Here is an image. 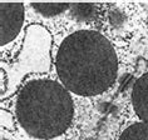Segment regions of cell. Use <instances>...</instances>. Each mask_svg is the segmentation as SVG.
Segmentation results:
<instances>
[{
  "instance_id": "obj_1",
  "label": "cell",
  "mask_w": 148,
  "mask_h": 140,
  "mask_svg": "<svg viewBox=\"0 0 148 140\" xmlns=\"http://www.w3.org/2000/svg\"><path fill=\"white\" fill-rule=\"evenodd\" d=\"M57 75L69 93L94 97L107 91L117 80V51L97 30L80 29L60 41L54 59Z\"/></svg>"
},
{
  "instance_id": "obj_2",
  "label": "cell",
  "mask_w": 148,
  "mask_h": 140,
  "mask_svg": "<svg viewBox=\"0 0 148 140\" xmlns=\"http://www.w3.org/2000/svg\"><path fill=\"white\" fill-rule=\"evenodd\" d=\"M14 114L20 128L35 139H54L68 130L74 116L70 93L60 82L36 76L20 86Z\"/></svg>"
},
{
  "instance_id": "obj_3",
  "label": "cell",
  "mask_w": 148,
  "mask_h": 140,
  "mask_svg": "<svg viewBox=\"0 0 148 140\" xmlns=\"http://www.w3.org/2000/svg\"><path fill=\"white\" fill-rule=\"evenodd\" d=\"M0 24L1 50L10 53L24 29V4L0 3Z\"/></svg>"
},
{
  "instance_id": "obj_4",
  "label": "cell",
  "mask_w": 148,
  "mask_h": 140,
  "mask_svg": "<svg viewBox=\"0 0 148 140\" xmlns=\"http://www.w3.org/2000/svg\"><path fill=\"white\" fill-rule=\"evenodd\" d=\"M131 99L136 115L144 123H148V73L134 82Z\"/></svg>"
},
{
  "instance_id": "obj_5",
  "label": "cell",
  "mask_w": 148,
  "mask_h": 140,
  "mask_svg": "<svg viewBox=\"0 0 148 140\" xmlns=\"http://www.w3.org/2000/svg\"><path fill=\"white\" fill-rule=\"evenodd\" d=\"M118 140H148V123H132L121 133Z\"/></svg>"
},
{
  "instance_id": "obj_6",
  "label": "cell",
  "mask_w": 148,
  "mask_h": 140,
  "mask_svg": "<svg viewBox=\"0 0 148 140\" xmlns=\"http://www.w3.org/2000/svg\"><path fill=\"white\" fill-rule=\"evenodd\" d=\"M32 8L36 13L42 14L43 16H55L58 14L65 12L66 9H70V4H57V3H38L32 4Z\"/></svg>"
},
{
  "instance_id": "obj_7",
  "label": "cell",
  "mask_w": 148,
  "mask_h": 140,
  "mask_svg": "<svg viewBox=\"0 0 148 140\" xmlns=\"http://www.w3.org/2000/svg\"><path fill=\"white\" fill-rule=\"evenodd\" d=\"M70 13L74 19L80 21L90 20L95 15L94 4H70Z\"/></svg>"
},
{
  "instance_id": "obj_8",
  "label": "cell",
  "mask_w": 148,
  "mask_h": 140,
  "mask_svg": "<svg viewBox=\"0 0 148 140\" xmlns=\"http://www.w3.org/2000/svg\"><path fill=\"white\" fill-rule=\"evenodd\" d=\"M1 140H9V139H5V138H3V139H1Z\"/></svg>"
}]
</instances>
